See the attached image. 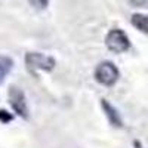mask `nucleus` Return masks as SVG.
I'll return each mask as SVG.
<instances>
[{
	"label": "nucleus",
	"mask_w": 148,
	"mask_h": 148,
	"mask_svg": "<svg viewBox=\"0 0 148 148\" xmlns=\"http://www.w3.org/2000/svg\"><path fill=\"white\" fill-rule=\"evenodd\" d=\"M119 77H120L119 68L110 61H104V62L98 64L95 70V80L102 86H108L110 88V86L116 84Z\"/></svg>",
	"instance_id": "obj_2"
},
{
	"label": "nucleus",
	"mask_w": 148,
	"mask_h": 148,
	"mask_svg": "<svg viewBox=\"0 0 148 148\" xmlns=\"http://www.w3.org/2000/svg\"><path fill=\"white\" fill-rule=\"evenodd\" d=\"M105 45L108 47V51H111L113 53H123V52L129 51L130 40L123 30L113 28L108 31V34L105 37Z\"/></svg>",
	"instance_id": "obj_1"
},
{
	"label": "nucleus",
	"mask_w": 148,
	"mask_h": 148,
	"mask_svg": "<svg viewBox=\"0 0 148 148\" xmlns=\"http://www.w3.org/2000/svg\"><path fill=\"white\" fill-rule=\"evenodd\" d=\"M9 104L14 108V111L22 119L28 117V105H27V99L25 95L19 88H15L12 86L9 89Z\"/></svg>",
	"instance_id": "obj_4"
},
{
	"label": "nucleus",
	"mask_w": 148,
	"mask_h": 148,
	"mask_svg": "<svg viewBox=\"0 0 148 148\" xmlns=\"http://www.w3.org/2000/svg\"><path fill=\"white\" fill-rule=\"evenodd\" d=\"M12 68H14V61H12V58L0 55V83H2L5 80V77L12 71Z\"/></svg>",
	"instance_id": "obj_7"
},
{
	"label": "nucleus",
	"mask_w": 148,
	"mask_h": 148,
	"mask_svg": "<svg viewBox=\"0 0 148 148\" xmlns=\"http://www.w3.org/2000/svg\"><path fill=\"white\" fill-rule=\"evenodd\" d=\"M36 9H45L49 5V0H28Z\"/></svg>",
	"instance_id": "obj_9"
},
{
	"label": "nucleus",
	"mask_w": 148,
	"mask_h": 148,
	"mask_svg": "<svg viewBox=\"0 0 148 148\" xmlns=\"http://www.w3.org/2000/svg\"><path fill=\"white\" fill-rule=\"evenodd\" d=\"M101 107H102V110H104V113H105L111 126H114V127H121L123 126V120L120 117V113L116 110V107H113L107 99H101Z\"/></svg>",
	"instance_id": "obj_5"
},
{
	"label": "nucleus",
	"mask_w": 148,
	"mask_h": 148,
	"mask_svg": "<svg viewBox=\"0 0 148 148\" xmlns=\"http://www.w3.org/2000/svg\"><path fill=\"white\" fill-rule=\"evenodd\" d=\"M12 120H14V116H12L10 113H8L6 110H0V121L6 125V123H9Z\"/></svg>",
	"instance_id": "obj_8"
},
{
	"label": "nucleus",
	"mask_w": 148,
	"mask_h": 148,
	"mask_svg": "<svg viewBox=\"0 0 148 148\" xmlns=\"http://www.w3.org/2000/svg\"><path fill=\"white\" fill-rule=\"evenodd\" d=\"M25 65L31 73L36 71H52L55 68V59L49 55L39 52H28L25 55Z\"/></svg>",
	"instance_id": "obj_3"
},
{
	"label": "nucleus",
	"mask_w": 148,
	"mask_h": 148,
	"mask_svg": "<svg viewBox=\"0 0 148 148\" xmlns=\"http://www.w3.org/2000/svg\"><path fill=\"white\" fill-rule=\"evenodd\" d=\"M132 25L139 30L141 33L144 34H148V15H144V14H133L132 15Z\"/></svg>",
	"instance_id": "obj_6"
}]
</instances>
